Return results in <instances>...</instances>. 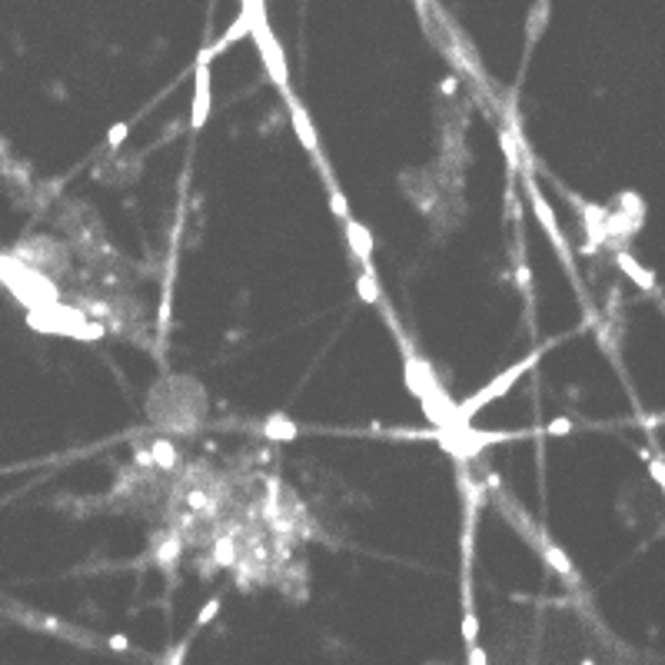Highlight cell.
Segmentation results:
<instances>
[{
    "label": "cell",
    "instance_id": "ac0fdd59",
    "mask_svg": "<svg viewBox=\"0 0 665 665\" xmlns=\"http://www.w3.org/2000/svg\"><path fill=\"white\" fill-rule=\"evenodd\" d=\"M549 433H552V436H566V433H572V423H569V419H556V423L549 426Z\"/></svg>",
    "mask_w": 665,
    "mask_h": 665
},
{
    "label": "cell",
    "instance_id": "52a82bcc",
    "mask_svg": "<svg viewBox=\"0 0 665 665\" xmlns=\"http://www.w3.org/2000/svg\"><path fill=\"white\" fill-rule=\"evenodd\" d=\"M263 436L273 439V442H293V439L300 436V426L276 412V416H270V419L263 423Z\"/></svg>",
    "mask_w": 665,
    "mask_h": 665
},
{
    "label": "cell",
    "instance_id": "5b68a950",
    "mask_svg": "<svg viewBox=\"0 0 665 665\" xmlns=\"http://www.w3.org/2000/svg\"><path fill=\"white\" fill-rule=\"evenodd\" d=\"M526 186H529V200H532V210H536V220L545 227V233L552 237V243L562 250V257H566V240H562V233H559V223H556V213H552V207L545 203V197L536 190V183L532 180H526Z\"/></svg>",
    "mask_w": 665,
    "mask_h": 665
},
{
    "label": "cell",
    "instance_id": "ba28073f",
    "mask_svg": "<svg viewBox=\"0 0 665 665\" xmlns=\"http://www.w3.org/2000/svg\"><path fill=\"white\" fill-rule=\"evenodd\" d=\"M616 263H619L622 270H625L629 276H632V280L639 283V287H646V289H649L652 283H655V280H652V273H649V270H642V266H639V263H635V259L629 257V253H619V257H616Z\"/></svg>",
    "mask_w": 665,
    "mask_h": 665
},
{
    "label": "cell",
    "instance_id": "44dd1931",
    "mask_svg": "<svg viewBox=\"0 0 665 665\" xmlns=\"http://www.w3.org/2000/svg\"><path fill=\"white\" fill-rule=\"evenodd\" d=\"M183 652H186V642L177 646V652H170V655H166V662H183Z\"/></svg>",
    "mask_w": 665,
    "mask_h": 665
},
{
    "label": "cell",
    "instance_id": "2e32d148",
    "mask_svg": "<svg viewBox=\"0 0 665 665\" xmlns=\"http://www.w3.org/2000/svg\"><path fill=\"white\" fill-rule=\"evenodd\" d=\"M216 612H220V599H210V602H207V605H203V609L197 612V629H203V625H207V622H210Z\"/></svg>",
    "mask_w": 665,
    "mask_h": 665
},
{
    "label": "cell",
    "instance_id": "7402d4cb",
    "mask_svg": "<svg viewBox=\"0 0 665 665\" xmlns=\"http://www.w3.org/2000/svg\"><path fill=\"white\" fill-rule=\"evenodd\" d=\"M110 646H113V649H127V646H130V642H127V639H123V635H110Z\"/></svg>",
    "mask_w": 665,
    "mask_h": 665
},
{
    "label": "cell",
    "instance_id": "3957f363",
    "mask_svg": "<svg viewBox=\"0 0 665 665\" xmlns=\"http://www.w3.org/2000/svg\"><path fill=\"white\" fill-rule=\"evenodd\" d=\"M283 100H287V106H289V120H293V130L300 136V143L319 160V136H317V130H313V123H310V113L300 106V100L293 97L289 87H283Z\"/></svg>",
    "mask_w": 665,
    "mask_h": 665
},
{
    "label": "cell",
    "instance_id": "30bf717a",
    "mask_svg": "<svg viewBox=\"0 0 665 665\" xmlns=\"http://www.w3.org/2000/svg\"><path fill=\"white\" fill-rule=\"evenodd\" d=\"M356 289H360V296H363L366 303H376L379 300V289H376V280H373V270L366 266V273L356 280Z\"/></svg>",
    "mask_w": 665,
    "mask_h": 665
},
{
    "label": "cell",
    "instance_id": "d6986e66",
    "mask_svg": "<svg viewBox=\"0 0 665 665\" xmlns=\"http://www.w3.org/2000/svg\"><path fill=\"white\" fill-rule=\"evenodd\" d=\"M469 662H472V665H486V652L479 649V646H476V642H472V646H469Z\"/></svg>",
    "mask_w": 665,
    "mask_h": 665
},
{
    "label": "cell",
    "instance_id": "7c38bea8",
    "mask_svg": "<svg viewBox=\"0 0 665 665\" xmlns=\"http://www.w3.org/2000/svg\"><path fill=\"white\" fill-rule=\"evenodd\" d=\"M153 456H157V463L163 469H173V463H177V453L170 449V442H163V439L153 442Z\"/></svg>",
    "mask_w": 665,
    "mask_h": 665
},
{
    "label": "cell",
    "instance_id": "ffe728a7",
    "mask_svg": "<svg viewBox=\"0 0 665 665\" xmlns=\"http://www.w3.org/2000/svg\"><path fill=\"white\" fill-rule=\"evenodd\" d=\"M515 280H519V287H529L532 276H529V266H526V263H519V266H515Z\"/></svg>",
    "mask_w": 665,
    "mask_h": 665
},
{
    "label": "cell",
    "instance_id": "9c48e42d",
    "mask_svg": "<svg viewBox=\"0 0 665 665\" xmlns=\"http://www.w3.org/2000/svg\"><path fill=\"white\" fill-rule=\"evenodd\" d=\"M545 562H549V566H552L562 579H572V582H575V572H572V566H569V559L562 556V549H556V545H545Z\"/></svg>",
    "mask_w": 665,
    "mask_h": 665
},
{
    "label": "cell",
    "instance_id": "8992f818",
    "mask_svg": "<svg viewBox=\"0 0 665 665\" xmlns=\"http://www.w3.org/2000/svg\"><path fill=\"white\" fill-rule=\"evenodd\" d=\"M346 223V240H349V250L356 253V257L363 259V263H369V253H373V237H369V230L360 227L356 220H343Z\"/></svg>",
    "mask_w": 665,
    "mask_h": 665
},
{
    "label": "cell",
    "instance_id": "e0dca14e",
    "mask_svg": "<svg viewBox=\"0 0 665 665\" xmlns=\"http://www.w3.org/2000/svg\"><path fill=\"white\" fill-rule=\"evenodd\" d=\"M216 562H220V566H230V562H233V545H230L227 539L216 543Z\"/></svg>",
    "mask_w": 665,
    "mask_h": 665
},
{
    "label": "cell",
    "instance_id": "8fae6325",
    "mask_svg": "<svg viewBox=\"0 0 665 665\" xmlns=\"http://www.w3.org/2000/svg\"><path fill=\"white\" fill-rule=\"evenodd\" d=\"M330 210H332V216H339V220H349L346 197L339 193V186H336V183H330Z\"/></svg>",
    "mask_w": 665,
    "mask_h": 665
},
{
    "label": "cell",
    "instance_id": "5bb4252c",
    "mask_svg": "<svg viewBox=\"0 0 665 665\" xmlns=\"http://www.w3.org/2000/svg\"><path fill=\"white\" fill-rule=\"evenodd\" d=\"M545 14H549V0H539V7H536V10H532V17H529V40H536V37H539V27H543Z\"/></svg>",
    "mask_w": 665,
    "mask_h": 665
},
{
    "label": "cell",
    "instance_id": "9a60e30c",
    "mask_svg": "<svg viewBox=\"0 0 665 665\" xmlns=\"http://www.w3.org/2000/svg\"><path fill=\"white\" fill-rule=\"evenodd\" d=\"M127 134H130V127H127V123H113V127H110V134H106V147H110V150H113V147H120L123 140H127Z\"/></svg>",
    "mask_w": 665,
    "mask_h": 665
},
{
    "label": "cell",
    "instance_id": "7a4b0ae2",
    "mask_svg": "<svg viewBox=\"0 0 665 665\" xmlns=\"http://www.w3.org/2000/svg\"><path fill=\"white\" fill-rule=\"evenodd\" d=\"M253 37H257L259 44V54H263V61H266V67H270V77L280 83V87H287V61H283V50L276 47V40L270 37V31H266V24H253Z\"/></svg>",
    "mask_w": 665,
    "mask_h": 665
},
{
    "label": "cell",
    "instance_id": "277c9868",
    "mask_svg": "<svg viewBox=\"0 0 665 665\" xmlns=\"http://www.w3.org/2000/svg\"><path fill=\"white\" fill-rule=\"evenodd\" d=\"M210 117V63H197V93H193V110H190V123L203 127Z\"/></svg>",
    "mask_w": 665,
    "mask_h": 665
},
{
    "label": "cell",
    "instance_id": "4fadbf2b",
    "mask_svg": "<svg viewBox=\"0 0 665 665\" xmlns=\"http://www.w3.org/2000/svg\"><path fill=\"white\" fill-rule=\"evenodd\" d=\"M476 635H479V619H476V609H466L463 612V639H466L469 646L476 642Z\"/></svg>",
    "mask_w": 665,
    "mask_h": 665
},
{
    "label": "cell",
    "instance_id": "6da1fadb",
    "mask_svg": "<svg viewBox=\"0 0 665 665\" xmlns=\"http://www.w3.org/2000/svg\"><path fill=\"white\" fill-rule=\"evenodd\" d=\"M536 360H539V353H532V356H526V360H519V363L509 366L506 373H499V376L492 379V383H489L486 390H479V393L472 396V399L459 403V406H456V426L469 423V419H472V416H476V412H479V409H483L486 403H492V399H499V396H506V393H509V386H513V383H515L519 376H522L526 369H532V366H536Z\"/></svg>",
    "mask_w": 665,
    "mask_h": 665
}]
</instances>
